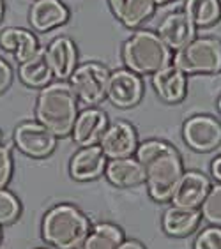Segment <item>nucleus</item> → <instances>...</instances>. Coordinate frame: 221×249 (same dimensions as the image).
<instances>
[{
  "instance_id": "obj_38",
  "label": "nucleus",
  "mask_w": 221,
  "mask_h": 249,
  "mask_svg": "<svg viewBox=\"0 0 221 249\" xmlns=\"http://www.w3.org/2000/svg\"><path fill=\"white\" fill-rule=\"evenodd\" d=\"M78 249H82V248H78Z\"/></svg>"
},
{
  "instance_id": "obj_18",
  "label": "nucleus",
  "mask_w": 221,
  "mask_h": 249,
  "mask_svg": "<svg viewBox=\"0 0 221 249\" xmlns=\"http://www.w3.org/2000/svg\"><path fill=\"white\" fill-rule=\"evenodd\" d=\"M202 223V212L200 209L193 207H181V205H170L163 212V230L170 237H187L197 230Z\"/></svg>"
},
{
  "instance_id": "obj_28",
  "label": "nucleus",
  "mask_w": 221,
  "mask_h": 249,
  "mask_svg": "<svg viewBox=\"0 0 221 249\" xmlns=\"http://www.w3.org/2000/svg\"><path fill=\"white\" fill-rule=\"evenodd\" d=\"M13 170H15V161H13V154H11L9 145L4 142L0 143V187H7L13 177Z\"/></svg>"
},
{
  "instance_id": "obj_11",
  "label": "nucleus",
  "mask_w": 221,
  "mask_h": 249,
  "mask_svg": "<svg viewBox=\"0 0 221 249\" xmlns=\"http://www.w3.org/2000/svg\"><path fill=\"white\" fill-rule=\"evenodd\" d=\"M209 189H211V180L207 175L197 172V170H187L179 178L170 201H172V205L200 209Z\"/></svg>"
},
{
  "instance_id": "obj_16",
  "label": "nucleus",
  "mask_w": 221,
  "mask_h": 249,
  "mask_svg": "<svg viewBox=\"0 0 221 249\" xmlns=\"http://www.w3.org/2000/svg\"><path fill=\"white\" fill-rule=\"evenodd\" d=\"M46 57L53 71V78L58 80H68L78 66L76 46L66 36H58L46 46Z\"/></svg>"
},
{
  "instance_id": "obj_35",
  "label": "nucleus",
  "mask_w": 221,
  "mask_h": 249,
  "mask_svg": "<svg viewBox=\"0 0 221 249\" xmlns=\"http://www.w3.org/2000/svg\"><path fill=\"white\" fill-rule=\"evenodd\" d=\"M2 142H4V136H2V131H0V143H2Z\"/></svg>"
},
{
  "instance_id": "obj_6",
  "label": "nucleus",
  "mask_w": 221,
  "mask_h": 249,
  "mask_svg": "<svg viewBox=\"0 0 221 249\" xmlns=\"http://www.w3.org/2000/svg\"><path fill=\"white\" fill-rule=\"evenodd\" d=\"M110 71L99 62H85L74 67L68 78L76 97L87 106H97L106 99V83Z\"/></svg>"
},
{
  "instance_id": "obj_22",
  "label": "nucleus",
  "mask_w": 221,
  "mask_h": 249,
  "mask_svg": "<svg viewBox=\"0 0 221 249\" xmlns=\"http://www.w3.org/2000/svg\"><path fill=\"white\" fill-rule=\"evenodd\" d=\"M18 74L21 83L32 89H43L52 83L53 71L46 57V48H39L32 57L19 64Z\"/></svg>"
},
{
  "instance_id": "obj_13",
  "label": "nucleus",
  "mask_w": 221,
  "mask_h": 249,
  "mask_svg": "<svg viewBox=\"0 0 221 249\" xmlns=\"http://www.w3.org/2000/svg\"><path fill=\"white\" fill-rule=\"evenodd\" d=\"M108 124L110 122H108L105 111L94 108V106H89L83 111H78V117L71 129L73 142L80 147L97 145Z\"/></svg>"
},
{
  "instance_id": "obj_12",
  "label": "nucleus",
  "mask_w": 221,
  "mask_h": 249,
  "mask_svg": "<svg viewBox=\"0 0 221 249\" xmlns=\"http://www.w3.org/2000/svg\"><path fill=\"white\" fill-rule=\"evenodd\" d=\"M108 158L101 150L99 145H89V147H80L73 154L69 161V173L78 182H89L96 180L105 173Z\"/></svg>"
},
{
  "instance_id": "obj_5",
  "label": "nucleus",
  "mask_w": 221,
  "mask_h": 249,
  "mask_svg": "<svg viewBox=\"0 0 221 249\" xmlns=\"http://www.w3.org/2000/svg\"><path fill=\"white\" fill-rule=\"evenodd\" d=\"M172 60L186 74H216L221 71V41L216 37H195L175 52Z\"/></svg>"
},
{
  "instance_id": "obj_20",
  "label": "nucleus",
  "mask_w": 221,
  "mask_h": 249,
  "mask_svg": "<svg viewBox=\"0 0 221 249\" xmlns=\"http://www.w3.org/2000/svg\"><path fill=\"white\" fill-rule=\"evenodd\" d=\"M110 9L126 29L144 25L156 11L154 0H108Z\"/></svg>"
},
{
  "instance_id": "obj_26",
  "label": "nucleus",
  "mask_w": 221,
  "mask_h": 249,
  "mask_svg": "<svg viewBox=\"0 0 221 249\" xmlns=\"http://www.w3.org/2000/svg\"><path fill=\"white\" fill-rule=\"evenodd\" d=\"M21 214V203L15 193L7 187H0V226L13 225Z\"/></svg>"
},
{
  "instance_id": "obj_17",
  "label": "nucleus",
  "mask_w": 221,
  "mask_h": 249,
  "mask_svg": "<svg viewBox=\"0 0 221 249\" xmlns=\"http://www.w3.org/2000/svg\"><path fill=\"white\" fill-rule=\"evenodd\" d=\"M105 177L115 187H136L145 182V170L138 159L133 156L108 159Z\"/></svg>"
},
{
  "instance_id": "obj_27",
  "label": "nucleus",
  "mask_w": 221,
  "mask_h": 249,
  "mask_svg": "<svg viewBox=\"0 0 221 249\" xmlns=\"http://www.w3.org/2000/svg\"><path fill=\"white\" fill-rule=\"evenodd\" d=\"M193 249H221V226H207L195 239Z\"/></svg>"
},
{
  "instance_id": "obj_30",
  "label": "nucleus",
  "mask_w": 221,
  "mask_h": 249,
  "mask_svg": "<svg viewBox=\"0 0 221 249\" xmlns=\"http://www.w3.org/2000/svg\"><path fill=\"white\" fill-rule=\"evenodd\" d=\"M211 173H212V177H214V180H216L218 184H221V156H218V158L212 161Z\"/></svg>"
},
{
  "instance_id": "obj_23",
  "label": "nucleus",
  "mask_w": 221,
  "mask_h": 249,
  "mask_svg": "<svg viewBox=\"0 0 221 249\" xmlns=\"http://www.w3.org/2000/svg\"><path fill=\"white\" fill-rule=\"evenodd\" d=\"M124 231L113 223H97L91 228L82 249H117L124 240Z\"/></svg>"
},
{
  "instance_id": "obj_14",
  "label": "nucleus",
  "mask_w": 221,
  "mask_h": 249,
  "mask_svg": "<svg viewBox=\"0 0 221 249\" xmlns=\"http://www.w3.org/2000/svg\"><path fill=\"white\" fill-rule=\"evenodd\" d=\"M156 34L172 52H179L189 41L195 39L197 27L191 23V19L187 18L184 11H177V13H170L165 16Z\"/></svg>"
},
{
  "instance_id": "obj_36",
  "label": "nucleus",
  "mask_w": 221,
  "mask_h": 249,
  "mask_svg": "<svg viewBox=\"0 0 221 249\" xmlns=\"http://www.w3.org/2000/svg\"><path fill=\"white\" fill-rule=\"evenodd\" d=\"M0 240H2V230H0Z\"/></svg>"
},
{
  "instance_id": "obj_10",
  "label": "nucleus",
  "mask_w": 221,
  "mask_h": 249,
  "mask_svg": "<svg viewBox=\"0 0 221 249\" xmlns=\"http://www.w3.org/2000/svg\"><path fill=\"white\" fill-rule=\"evenodd\" d=\"M99 147L108 159L129 158L136 152L138 147V134L136 129L126 120H115L108 124L106 131L99 140Z\"/></svg>"
},
{
  "instance_id": "obj_37",
  "label": "nucleus",
  "mask_w": 221,
  "mask_h": 249,
  "mask_svg": "<svg viewBox=\"0 0 221 249\" xmlns=\"http://www.w3.org/2000/svg\"><path fill=\"white\" fill-rule=\"evenodd\" d=\"M39 249H44V248H39Z\"/></svg>"
},
{
  "instance_id": "obj_2",
  "label": "nucleus",
  "mask_w": 221,
  "mask_h": 249,
  "mask_svg": "<svg viewBox=\"0 0 221 249\" xmlns=\"http://www.w3.org/2000/svg\"><path fill=\"white\" fill-rule=\"evenodd\" d=\"M36 120L55 136L71 134L78 117V97L66 80L52 82L41 89L36 99Z\"/></svg>"
},
{
  "instance_id": "obj_15",
  "label": "nucleus",
  "mask_w": 221,
  "mask_h": 249,
  "mask_svg": "<svg viewBox=\"0 0 221 249\" xmlns=\"http://www.w3.org/2000/svg\"><path fill=\"white\" fill-rule=\"evenodd\" d=\"M154 90L165 103L175 105L186 99L187 96V80L186 72L181 71L175 64H168L152 74Z\"/></svg>"
},
{
  "instance_id": "obj_32",
  "label": "nucleus",
  "mask_w": 221,
  "mask_h": 249,
  "mask_svg": "<svg viewBox=\"0 0 221 249\" xmlns=\"http://www.w3.org/2000/svg\"><path fill=\"white\" fill-rule=\"evenodd\" d=\"M154 2L158 5V4H170V2H175V0H154Z\"/></svg>"
},
{
  "instance_id": "obj_1",
  "label": "nucleus",
  "mask_w": 221,
  "mask_h": 249,
  "mask_svg": "<svg viewBox=\"0 0 221 249\" xmlns=\"http://www.w3.org/2000/svg\"><path fill=\"white\" fill-rule=\"evenodd\" d=\"M135 158L145 170V186L156 201H170L179 178L184 173L183 159L165 140H145L136 147Z\"/></svg>"
},
{
  "instance_id": "obj_33",
  "label": "nucleus",
  "mask_w": 221,
  "mask_h": 249,
  "mask_svg": "<svg viewBox=\"0 0 221 249\" xmlns=\"http://www.w3.org/2000/svg\"><path fill=\"white\" fill-rule=\"evenodd\" d=\"M4 16V0H0V19Z\"/></svg>"
},
{
  "instance_id": "obj_24",
  "label": "nucleus",
  "mask_w": 221,
  "mask_h": 249,
  "mask_svg": "<svg viewBox=\"0 0 221 249\" xmlns=\"http://www.w3.org/2000/svg\"><path fill=\"white\" fill-rule=\"evenodd\" d=\"M184 13L197 29H207L220 21L221 2L220 0H186Z\"/></svg>"
},
{
  "instance_id": "obj_8",
  "label": "nucleus",
  "mask_w": 221,
  "mask_h": 249,
  "mask_svg": "<svg viewBox=\"0 0 221 249\" xmlns=\"http://www.w3.org/2000/svg\"><path fill=\"white\" fill-rule=\"evenodd\" d=\"M183 138L197 152H212L221 145V122L211 115H193L184 122Z\"/></svg>"
},
{
  "instance_id": "obj_9",
  "label": "nucleus",
  "mask_w": 221,
  "mask_h": 249,
  "mask_svg": "<svg viewBox=\"0 0 221 249\" xmlns=\"http://www.w3.org/2000/svg\"><path fill=\"white\" fill-rule=\"evenodd\" d=\"M144 96V82L129 69L111 71L106 83V99L117 108H133Z\"/></svg>"
},
{
  "instance_id": "obj_29",
  "label": "nucleus",
  "mask_w": 221,
  "mask_h": 249,
  "mask_svg": "<svg viewBox=\"0 0 221 249\" xmlns=\"http://www.w3.org/2000/svg\"><path fill=\"white\" fill-rule=\"evenodd\" d=\"M13 83V69L4 58L0 57V94H4Z\"/></svg>"
},
{
  "instance_id": "obj_4",
  "label": "nucleus",
  "mask_w": 221,
  "mask_h": 249,
  "mask_svg": "<svg viewBox=\"0 0 221 249\" xmlns=\"http://www.w3.org/2000/svg\"><path fill=\"white\" fill-rule=\"evenodd\" d=\"M173 52L152 30H136L124 41L122 60L136 74H154L172 64Z\"/></svg>"
},
{
  "instance_id": "obj_7",
  "label": "nucleus",
  "mask_w": 221,
  "mask_h": 249,
  "mask_svg": "<svg viewBox=\"0 0 221 249\" xmlns=\"http://www.w3.org/2000/svg\"><path fill=\"white\" fill-rule=\"evenodd\" d=\"M13 142L23 156L34 159L48 158L57 147V136L37 120H25L16 125Z\"/></svg>"
},
{
  "instance_id": "obj_21",
  "label": "nucleus",
  "mask_w": 221,
  "mask_h": 249,
  "mask_svg": "<svg viewBox=\"0 0 221 249\" xmlns=\"http://www.w3.org/2000/svg\"><path fill=\"white\" fill-rule=\"evenodd\" d=\"M0 48L11 53L18 60V64H21L32 57L41 46L37 43V37L27 29L9 27L0 32Z\"/></svg>"
},
{
  "instance_id": "obj_19",
  "label": "nucleus",
  "mask_w": 221,
  "mask_h": 249,
  "mask_svg": "<svg viewBox=\"0 0 221 249\" xmlns=\"http://www.w3.org/2000/svg\"><path fill=\"white\" fill-rule=\"evenodd\" d=\"M30 25L39 32L57 29L69 18L68 7L60 0H34L30 7Z\"/></svg>"
},
{
  "instance_id": "obj_34",
  "label": "nucleus",
  "mask_w": 221,
  "mask_h": 249,
  "mask_svg": "<svg viewBox=\"0 0 221 249\" xmlns=\"http://www.w3.org/2000/svg\"><path fill=\"white\" fill-rule=\"evenodd\" d=\"M218 108H220V113H221V96H220V99H218Z\"/></svg>"
},
{
  "instance_id": "obj_3",
  "label": "nucleus",
  "mask_w": 221,
  "mask_h": 249,
  "mask_svg": "<svg viewBox=\"0 0 221 249\" xmlns=\"http://www.w3.org/2000/svg\"><path fill=\"white\" fill-rule=\"evenodd\" d=\"M91 228V219L76 205L58 203L44 214L41 235L44 242L55 249H78Z\"/></svg>"
},
{
  "instance_id": "obj_25",
  "label": "nucleus",
  "mask_w": 221,
  "mask_h": 249,
  "mask_svg": "<svg viewBox=\"0 0 221 249\" xmlns=\"http://www.w3.org/2000/svg\"><path fill=\"white\" fill-rule=\"evenodd\" d=\"M200 212L202 219H205L209 225L221 226V184L211 186L205 200L200 205Z\"/></svg>"
},
{
  "instance_id": "obj_31",
  "label": "nucleus",
  "mask_w": 221,
  "mask_h": 249,
  "mask_svg": "<svg viewBox=\"0 0 221 249\" xmlns=\"http://www.w3.org/2000/svg\"><path fill=\"white\" fill-rule=\"evenodd\" d=\"M117 249H147V248H145V246L142 244L140 240H133V239L128 240V239H124V240H122V244H120Z\"/></svg>"
}]
</instances>
